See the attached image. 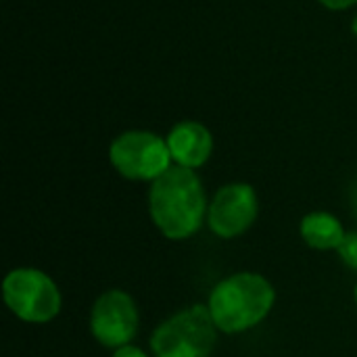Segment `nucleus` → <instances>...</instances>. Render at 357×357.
<instances>
[{
  "instance_id": "ddd939ff",
  "label": "nucleus",
  "mask_w": 357,
  "mask_h": 357,
  "mask_svg": "<svg viewBox=\"0 0 357 357\" xmlns=\"http://www.w3.org/2000/svg\"><path fill=\"white\" fill-rule=\"evenodd\" d=\"M351 29H354V33H357V17L354 19V23H351Z\"/></svg>"
},
{
  "instance_id": "1a4fd4ad",
  "label": "nucleus",
  "mask_w": 357,
  "mask_h": 357,
  "mask_svg": "<svg viewBox=\"0 0 357 357\" xmlns=\"http://www.w3.org/2000/svg\"><path fill=\"white\" fill-rule=\"evenodd\" d=\"M301 238L316 251H339L347 232L341 220L328 211H312L301 220Z\"/></svg>"
},
{
  "instance_id": "f03ea898",
  "label": "nucleus",
  "mask_w": 357,
  "mask_h": 357,
  "mask_svg": "<svg viewBox=\"0 0 357 357\" xmlns=\"http://www.w3.org/2000/svg\"><path fill=\"white\" fill-rule=\"evenodd\" d=\"M276 303L272 282L257 272H236L220 280L207 299V310L224 335H241L261 324Z\"/></svg>"
},
{
  "instance_id": "9b49d317",
  "label": "nucleus",
  "mask_w": 357,
  "mask_h": 357,
  "mask_svg": "<svg viewBox=\"0 0 357 357\" xmlns=\"http://www.w3.org/2000/svg\"><path fill=\"white\" fill-rule=\"evenodd\" d=\"M111 357H149V356H146V351H142L140 347H136V345H132V343H130V345H123V347L115 349Z\"/></svg>"
},
{
  "instance_id": "4468645a",
  "label": "nucleus",
  "mask_w": 357,
  "mask_h": 357,
  "mask_svg": "<svg viewBox=\"0 0 357 357\" xmlns=\"http://www.w3.org/2000/svg\"><path fill=\"white\" fill-rule=\"evenodd\" d=\"M354 299H356V305H357V284H356V291H354Z\"/></svg>"
},
{
  "instance_id": "20e7f679",
  "label": "nucleus",
  "mask_w": 357,
  "mask_h": 357,
  "mask_svg": "<svg viewBox=\"0 0 357 357\" xmlns=\"http://www.w3.org/2000/svg\"><path fill=\"white\" fill-rule=\"evenodd\" d=\"M2 297L8 312L27 324L54 320L63 305L56 282L38 268L10 270L2 282Z\"/></svg>"
},
{
  "instance_id": "f257e3e1",
  "label": "nucleus",
  "mask_w": 357,
  "mask_h": 357,
  "mask_svg": "<svg viewBox=\"0 0 357 357\" xmlns=\"http://www.w3.org/2000/svg\"><path fill=\"white\" fill-rule=\"evenodd\" d=\"M207 197L195 169L172 165L163 176L151 182L149 213L155 228L167 241H186L195 236L207 218Z\"/></svg>"
},
{
  "instance_id": "9d476101",
  "label": "nucleus",
  "mask_w": 357,
  "mask_h": 357,
  "mask_svg": "<svg viewBox=\"0 0 357 357\" xmlns=\"http://www.w3.org/2000/svg\"><path fill=\"white\" fill-rule=\"evenodd\" d=\"M339 255L347 268L357 270V232H347L343 245L339 247Z\"/></svg>"
},
{
  "instance_id": "6e6552de",
  "label": "nucleus",
  "mask_w": 357,
  "mask_h": 357,
  "mask_svg": "<svg viewBox=\"0 0 357 357\" xmlns=\"http://www.w3.org/2000/svg\"><path fill=\"white\" fill-rule=\"evenodd\" d=\"M167 146L176 165L197 169L205 165L213 153V136L199 121H180L167 134Z\"/></svg>"
},
{
  "instance_id": "0eeeda50",
  "label": "nucleus",
  "mask_w": 357,
  "mask_h": 357,
  "mask_svg": "<svg viewBox=\"0 0 357 357\" xmlns=\"http://www.w3.org/2000/svg\"><path fill=\"white\" fill-rule=\"evenodd\" d=\"M259 199L251 184L232 182L222 186L207 209V226L209 230L228 241L245 234L257 220Z\"/></svg>"
},
{
  "instance_id": "39448f33",
  "label": "nucleus",
  "mask_w": 357,
  "mask_h": 357,
  "mask_svg": "<svg viewBox=\"0 0 357 357\" xmlns=\"http://www.w3.org/2000/svg\"><path fill=\"white\" fill-rule=\"evenodd\" d=\"M109 161L121 178L134 182H155L172 167L167 140L146 130L119 134L109 146Z\"/></svg>"
},
{
  "instance_id": "423d86ee",
  "label": "nucleus",
  "mask_w": 357,
  "mask_h": 357,
  "mask_svg": "<svg viewBox=\"0 0 357 357\" xmlns=\"http://www.w3.org/2000/svg\"><path fill=\"white\" fill-rule=\"evenodd\" d=\"M138 307L130 293L121 289H109L96 297L90 312V333L94 341L107 349H119L130 345L138 333Z\"/></svg>"
},
{
  "instance_id": "7ed1b4c3",
  "label": "nucleus",
  "mask_w": 357,
  "mask_h": 357,
  "mask_svg": "<svg viewBox=\"0 0 357 357\" xmlns=\"http://www.w3.org/2000/svg\"><path fill=\"white\" fill-rule=\"evenodd\" d=\"M218 345V326L207 305H190L163 320L151 335L155 357H209Z\"/></svg>"
},
{
  "instance_id": "f8f14e48",
  "label": "nucleus",
  "mask_w": 357,
  "mask_h": 357,
  "mask_svg": "<svg viewBox=\"0 0 357 357\" xmlns=\"http://www.w3.org/2000/svg\"><path fill=\"white\" fill-rule=\"evenodd\" d=\"M326 8H333V10H343V8H349L357 4V0H320Z\"/></svg>"
}]
</instances>
